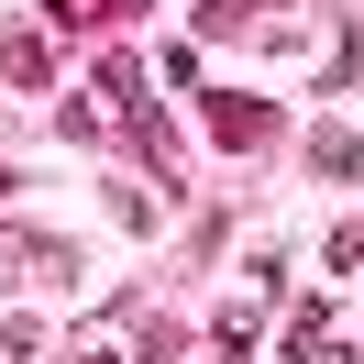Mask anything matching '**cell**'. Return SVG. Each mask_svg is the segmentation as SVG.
<instances>
[{
  "label": "cell",
  "instance_id": "8992f818",
  "mask_svg": "<svg viewBox=\"0 0 364 364\" xmlns=\"http://www.w3.org/2000/svg\"><path fill=\"white\" fill-rule=\"evenodd\" d=\"M320 254H331V276H342V265H364V221H331V243H320Z\"/></svg>",
  "mask_w": 364,
  "mask_h": 364
},
{
  "label": "cell",
  "instance_id": "3957f363",
  "mask_svg": "<svg viewBox=\"0 0 364 364\" xmlns=\"http://www.w3.org/2000/svg\"><path fill=\"white\" fill-rule=\"evenodd\" d=\"M0 77H11V89H45V77H55V45H45V33H0Z\"/></svg>",
  "mask_w": 364,
  "mask_h": 364
},
{
  "label": "cell",
  "instance_id": "30bf717a",
  "mask_svg": "<svg viewBox=\"0 0 364 364\" xmlns=\"http://www.w3.org/2000/svg\"><path fill=\"white\" fill-rule=\"evenodd\" d=\"M0 188H11V166H0Z\"/></svg>",
  "mask_w": 364,
  "mask_h": 364
},
{
  "label": "cell",
  "instance_id": "5b68a950",
  "mask_svg": "<svg viewBox=\"0 0 364 364\" xmlns=\"http://www.w3.org/2000/svg\"><path fill=\"white\" fill-rule=\"evenodd\" d=\"M122 11H144V0H45L55 33H77V23H122Z\"/></svg>",
  "mask_w": 364,
  "mask_h": 364
},
{
  "label": "cell",
  "instance_id": "7a4b0ae2",
  "mask_svg": "<svg viewBox=\"0 0 364 364\" xmlns=\"http://www.w3.org/2000/svg\"><path fill=\"white\" fill-rule=\"evenodd\" d=\"M287 364H353V331H342L331 298H309V309L287 320Z\"/></svg>",
  "mask_w": 364,
  "mask_h": 364
},
{
  "label": "cell",
  "instance_id": "ba28073f",
  "mask_svg": "<svg viewBox=\"0 0 364 364\" xmlns=\"http://www.w3.org/2000/svg\"><path fill=\"white\" fill-rule=\"evenodd\" d=\"M221 364H254V342H221Z\"/></svg>",
  "mask_w": 364,
  "mask_h": 364
},
{
  "label": "cell",
  "instance_id": "6da1fadb",
  "mask_svg": "<svg viewBox=\"0 0 364 364\" xmlns=\"http://www.w3.org/2000/svg\"><path fill=\"white\" fill-rule=\"evenodd\" d=\"M210 144H221V155H254V144H276V100L221 89V100H210Z\"/></svg>",
  "mask_w": 364,
  "mask_h": 364
},
{
  "label": "cell",
  "instance_id": "52a82bcc",
  "mask_svg": "<svg viewBox=\"0 0 364 364\" xmlns=\"http://www.w3.org/2000/svg\"><path fill=\"white\" fill-rule=\"evenodd\" d=\"M210 23H243V0H210Z\"/></svg>",
  "mask_w": 364,
  "mask_h": 364
},
{
  "label": "cell",
  "instance_id": "277c9868",
  "mask_svg": "<svg viewBox=\"0 0 364 364\" xmlns=\"http://www.w3.org/2000/svg\"><path fill=\"white\" fill-rule=\"evenodd\" d=\"M309 166H320V177H353V166H364V144L342 133V122H320V133H309Z\"/></svg>",
  "mask_w": 364,
  "mask_h": 364
},
{
  "label": "cell",
  "instance_id": "9c48e42d",
  "mask_svg": "<svg viewBox=\"0 0 364 364\" xmlns=\"http://www.w3.org/2000/svg\"><path fill=\"white\" fill-rule=\"evenodd\" d=\"M77 364H122V353H77Z\"/></svg>",
  "mask_w": 364,
  "mask_h": 364
}]
</instances>
